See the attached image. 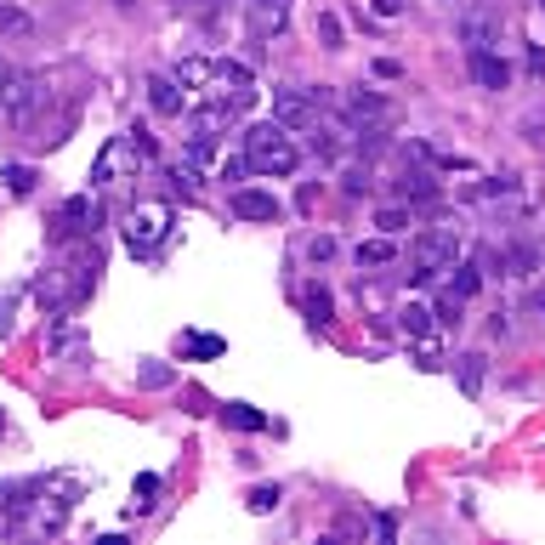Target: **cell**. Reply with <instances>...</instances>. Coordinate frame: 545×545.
I'll return each mask as SVG.
<instances>
[{
  "label": "cell",
  "instance_id": "277c9868",
  "mask_svg": "<svg viewBox=\"0 0 545 545\" xmlns=\"http://www.w3.org/2000/svg\"><path fill=\"white\" fill-rule=\"evenodd\" d=\"M176 228V211L165 205V199H148V205H137V211L125 216V250L131 256H159L165 250V239H171Z\"/></svg>",
  "mask_w": 545,
  "mask_h": 545
},
{
  "label": "cell",
  "instance_id": "9a60e30c",
  "mask_svg": "<svg viewBox=\"0 0 545 545\" xmlns=\"http://www.w3.org/2000/svg\"><path fill=\"white\" fill-rule=\"evenodd\" d=\"M483 364H489L483 352H460V358H455V375H460V392H466V398L483 392Z\"/></svg>",
  "mask_w": 545,
  "mask_h": 545
},
{
  "label": "cell",
  "instance_id": "d4e9b609",
  "mask_svg": "<svg viewBox=\"0 0 545 545\" xmlns=\"http://www.w3.org/2000/svg\"><path fill=\"white\" fill-rule=\"evenodd\" d=\"M188 159H194V165H211V159H216V137L194 131V137H188Z\"/></svg>",
  "mask_w": 545,
  "mask_h": 545
},
{
  "label": "cell",
  "instance_id": "603a6c76",
  "mask_svg": "<svg viewBox=\"0 0 545 545\" xmlns=\"http://www.w3.org/2000/svg\"><path fill=\"white\" fill-rule=\"evenodd\" d=\"M279 500H284V489H279V483H262V489H250V511H256V517L279 511Z\"/></svg>",
  "mask_w": 545,
  "mask_h": 545
},
{
  "label": "cell",
  "instance_id": "d6986e66",
  "mask_svg": "<svg viewBox=\"0 0 545 545\" xmlns=\"http://www.w3.org/2000/svg\"><path fill=\"white\" fill-rule=\"evenodd\" d=\"M176 347H182V358H222L228 341H222V335H182Z\"/></svg>",
  "mask_w": 545,
  "mask_h": 545
},
{
  "label": "cell",
  "instance_id": "cb8c5ba5",
  "mask_svg": "<svg viewBox=\"0 0 545 545\" xmlns=\"http://www.w3.org/2000/svg\"><path fill=\"white\" fill-rule=\"evenodd\" d=\"M0 182H6L12 194H29V188H35V171H29V165H6V171H0Z\"/></svg>",
  "mask_w": 545,
  "mask_h": 545
},
{
  "label": "cell",
  "instance_id": "8992f818",
  "mask_svg": "<svg viewBox=\"0 0 545 545\" xmlns=\"http://www.w3.org/2000/svg\"><path fill=\"white\" fill-rule=\"evenodd\" d=\"M97 222H103V199L97 194H74V199L57 205V216L46 222V233H52V245H74V239H91Z\"/></svg>",
  "mask_w": 545,
  "mask_h": 545
},
{
  "label": "cell",
  "instance_id": "7a4b0ae2",
  "mask_svg": "<svg viewBox=\"0 0 545 545\" xmlns=\"http://www.w3.org/2000/svg\"><path fill=\"white\" fill-rule=\"evenodd\" d=\"M245 159H250V171L256 176H296L301 148L290 142V131H284L279 120H267L245 137Z\"/></svg>",
  "mask_w": 545,
  "mask_h": 545
},
{
  "label": "cell",
  "instance_id": "7402d4cb",
  "mask_svg": "<svg viewBox=\"0 0 545 545\" xmlns=\"http://www.w3.org/2000/svg\"><path fill=\"white\" fill-rule=\"evenodd\" d=\"M154 494H159V477L142 472L137 483H131V511H148V506H154Z\"/></svg>",
  "mask_w": 545,
  "mask_h": 545
},
{
  "label": "cell",
  "instance_id": "484cf974",
  "mask_svg": "<svg viewBox=\"0 0 545 545\" xmlns=\"http://www.w3.org/2000/svg\"><path fill=\"white\" fill-rule=\"evenodd\" d=\"M404 194H415V199H432V194H438V182H432L426 171H404Z\"/></svg>",
  "mask_w": 545,
  "mask_h": 545
},
{
  "label": "cell",
  "instance_id": "ffe728a7",
  "mask_svg": "<svg viewBox=\"0 0 545 545\" xmlns=\"http://www.w3.org/2000/svg\"><path fill=\"white\" fill-rule=\"evenodd\" d=\"M392 256H398L392 239H364V245H358V267H387Z\"/></svg>",
  "mask_w": 545,
  "mask_h": 545
},
{
  "label": "cell",
  "instance_id": "2e32d148",
  "mask_svg": "<svg viewBox=\"0 0 545 545\" xmlns=\"http://www.w3.org/2000/svg\"><path fill=\"white\" fill-rule=\"evenodd\" d=\"M211 74H216V63H205V57H182L176 86H182V91H205V86H211Z\"/></svg>",
  "mask_w": 545,
  "mask_h": 545
},
{
  "label": "cell",
  "instance_id": "30bf717a",
  "mask_svg": "<svg viewBox=\"0 0 545 545\" xmlns=\"http://www.w3.org/2000/svg\"><path fill=\"white\" fill-rule=\"evenodd\" d=\"M284 23H290V0H245V29H250V40L279 35Z\"/></svg>",
  "mask_w": 545,
  "mask_h": 545
},
{
  "label": "cell",
  "instance_id": "ab89813d",
  "mask_svg": "<svg viewBox=\"0 0 545 545\" xmlns=\"http://www.w3.org/2000/svg\"><path fill=\"white\" fill-rule=\"evenodd\" d=\"M540 6H545V0H540Z\"/></svg>",
  "mask_w": 545,
  "mask_h": 545
},
{
  "label": "cell",
  "instance_id": "5bb4252c",
  "mask_svg": "<svg viewBox=\"0 0 545 545\" xmlns=\"http://www.w3.org/2000/svg\"><path fill=\"white\" fill-rule=\"evenodd\" d=\"M222 426H233V432H267V415L256 404H222Z\"/></svg>",
  "mask_w": 545,
  "mask_h": 545
},
{
  "label": "cell",
  "instance_id": "52a82bcc",
  "mask_svg": "<svg viewBox=\"0 0 545 545\" xmlns=\"http://www.w3.org/2000/svg\"><path fill=\"white\" fill-rule=\"evenodd\" d=\"M455 35H460V46H500V35H506V12L494 6V0H472L466 12L455 18Z\"/></svg>",
  "mask_w": 545,
  "mask_h": 545
},
{
  "label": "cell",
  "instance_id": "5b68a950",
  "mask_svg": "<svg viewBox=\"0 0 545 545\" xmlns=\"http://www.w3.org/2000/svg\"><path fill=\"white\" fill-rule=\"evenodd\" d=\"M46 80L40 74H18L12 69V80H6V91H0V120L18 125V131H29V125L40 120V108H46Z\"/></svg>",
  "mask_w": 545,
  "mask_h": 545
},
{
  "label": "cell",
  "instance_id": "e0dca14e",
  "mask_svg": "<svg viewBox=\"0 0 545 545\" xmlns=\"http://www.w3.org/2000/svg\"><path fill=\"white\" fill-rule=\"evenodd\" d=\"M307 324H313V330H330L335 324V301H330V290H307Z\"/></svg>",
  "mask_w": 545,
  "mask_h": 545
},
{
  "label": "cell",
  "instance_id": "4316f807",
  "mask_svg": "<svg viewBox=\"0 0 545 545\" xmlns=\"http://www.w3.org/2000/svg\"><path fill=\"white\" fill-rule=\"evenodd\" d=\"M0 35H29V18L18 6H0Z\"/></svg>",
  "mask_w": 545,
  "mask_h": 545
},
{
  "label": "cell",
  "instance_id": "d590c367",
  "mask_svg": "<svg viewBox=\"0 0 545 545\" xmlns=\"http://www.w3.org/2000/svg\"><path fill=\"white\" fill-rule=\"evenodd\" d=\"M375 12H381V18H392V12H398V0H370Z\"/></svg>",
  "mask_w": 545,
  "mask_h": 545
},
{
  "label": "cell",
  "instance_id": "e575fe53",
  "mask_svg": "<svg viewBox=\"0 0 545 545\" xmlns=\"http://www.w3.org/2000/svg\"><path fill=\"white\" fill-rule=\"evenodd\" d=\"M528 69H534V74H545V52H540V46H528Z\"/></svg>",
  "mask_w": 545,
  "mask_h": 545
},
{
  "label": "cell",
  "instance_id": "6da1fadb",
  "mask_svg": "<svg viewBox=\"0 0 545 545\" xmlns=\"http://www.w3.org/2000/svg\"><path fill=\"white\" fill-rule=\"evenodd\" d=\"M154 159V137L148 131H125V137H108L91 159V188H120V182H137V171Z\"/></svg>",
  "mask_w": 545,
  "mask_h": 545
},
{
  "label": "cell",
  "instance_id": "83f0119b",
  "mask_svg": "<svg viewBox=\"0 0 545 545\" xmlns=\"http://www.w3.org/2000/svg\"><path fill=\"white\" fill-rule=\"evenodd\" d=\"M375 228H387V233H404V228H409V211H398V205H387V211H375Z\"/></svg>",
  "mask_w": 545,
  "mask_h": 545
},
{
  "label": "cell",
  "instance_id": "ac0fdd59",
  "mask_svg": "<svg viewBox=\"0 0 545 545\" xmlns=\"http://www.w3.org/2000/svg\"><path fill=\"white\" fill-rule=\"evenodd\" d=\"M398 330H404L409 341H426V335H432V313L409 301V307H398Z\"/></svg>",
  "mask_w": 545,
  "mask_h": 545
},
{
  "label": "cell",
  "instance_id": "d6a6232c",
  "mask_svg": "<svg viewBox=\"0 0 545 545\" xmlns=\"http://www.w3.org/2000/svg\"><path fill=\"white\" fill-rule=\"evenodd\" d=\"M182 6H188V12H194V18H205V23H211L216 12H222V0H182Z\"/></svg>",
  "mask_w": 545,
  "mask_h": 545
},
{
  "label": "cell",
  "instance_id": "1f68e13d",
  "mask_svg": "<svg viewBox=\"0 0 545 545\" xmlns=\"http://www.w3.org/2000/svg\"><path fill=\"white\" fill-rule=\"evenodd\" d=\"M307 256H313V262H330V256H335V239H330V233H318L313 245H307Z\"/></svg>",
  "mask_w": 545,
  "mask_h": 545
},
{
  "label": "cell",
  "instance_id": "836d02e7",
  "mask_svg": "<svg viewBox=\"0 0 545 545\" xmlns=\"http://www.w3.org/2000/svg\"><path fill=\"white\" fill-rule=\"evenodd\" d=\"M335 534H347V540H352V534H364V517H352V511H347V517H335Z\"/></svg>",
  "mask_w": 545,
  "mask_h": 545
},
{
  "label": "cell",
  "instance_id": "44dd1931",
  "mask_svg": "<svg viewBox=\"0 0 545 545\" xmlns=\"http://www.w3.org/2000/svg\"><path fill=\"white\" fill-rule=\"evenodd\" d=\"M449 273H455V279H449V296H477V284H483V273H477L472 262H460V267H449Z\"/></svg>",
  "mask_w": 545,
  "mask_h": 545
},
{
  "label": "cell",
  "instance_id": "4dcf8cb0",
  "mask_svg": "<svg viewBox=\"0 0 545 545\" xmlns=\"http://www.w3.org/2000/svg\"><path fill=\"white\" fill-rule=\"evenodd\" d=\"M318 40H324V46H341V23H335L330 12H324V18H318Z\"/></svg>",
  "mask_w": 545,
  "mask_h": 545
},
{
  "label": "cell",
  "instance_id": "f1b7e54d",
  "mask_svg": "<svg viewBox=\"0 0 545 545\" xmlns=\"http://www.w3.org/2000/svg\"><path fill=\"white\" fill-rule=\"evenodd\" d=\"M165 381H171V370L154 364V358H142V387H165Z\"/></svg>",
  "mask_w": 545,
  "mask_h": 545
},
{
  "label": "cell",
  "instance_id": "4fadbf2b",
  "mask_svg": "<svg viewBox=\"0 0 545 545\" xmlns=\"http://www.w3.org/2000/svg\"><path fill=\"white\" fill-rule=\"evenodd\" d=\"M148 103H154L159 120H176V114H182V86H176V74H154V80H148Z\"/></svg>",
  "mask_w": 545,
  "mask_h": 545
},
{
  "label": "cell",
  "instance_id": "8d00e7d4",
  "mask_svg": "<svg viewBox=\"0 0 545 545\" xmlns=\"http://www.w3.org/2000/svg\"><path fill=\"white\" fill-rule=\"evenodd\" d=\"M6 80H12V63H6V57H0V91H6Z\"/></svg>",
  "mask_w": 545,
  "mask_h": 545
},
{
  "label": "cell",
  "instance_id": "9c48e42d",
  "mask_svg": "<svg viewBox=\"0 0 545 545\" xmlns=\"http://www.w3.org/2000/svg\"><path fill=\"white\" fill-rule=\"evenodd\" d=\"M273 120L284 125V131H307V125L318 120V97L301 86H279L273 91Z\"/></svg>",
  "mask_w": 545,
  "mask_h": 545
},
{
  "label": "cell",
  "instance_id": "7c38bea8",
  "mask_svg": "<svg viewBox=\"0 0 545 545\" xmlns=\"http://www.w3.org/2000/svg\"><path fill=\"white\" fill-rule=\"evenodd\" d=\"M233 216L239 222H279V199L262 194V188H239L233 194Z\"/></svg>",
  "mask_w": 545,
  "mask_h": 545
},
{
  "label": "cell",
  "instance_id": "f546056e",
  "mask_svg": "<svg viewBox=\"0 0 545 545\" xmlns=\"http://www.w3.org/2000/svg\"><path fill=\"white\" fill-rule=\"evenodd\" d=\"M250 176V159L239 154V159H222V182H245Z\"/></svg>",
  "mask_w": 545,
  "mask_h": 545
},
{
  "label": "cell",
  "instance_id": "74e56055",
  "mask_svg": "<svg viewBox=\"0 0 545 545\" xmlns=\"http://www.w3.org/2000/svg\"><path fill=\"white\" fill-rule=\"evenodd\" d=\"M540 313H545V290H540Z\"/></svg>",
  "mask_w": 545,
  "mask_h": 545
},
{
  "label": "cell",
  "instance_id": "3957f363",
  "mask_svg": "<svg viewBox=\"0 0 545 545\" xmlns=\"http://www.w3.org/2000/svg\"><path fill=\"white\" fill-rule=\"evenodd\" d=\"M455 262H460V228H426L421 239L409 245V279L415 284L443 279Z\"/></svg>",
  "mask_w": 545,
  "mask_h": 545
},
{
  "label": "cell",
  "instance_id": "ba28073f",
  "mask_svg": "<svg viewBox=\"0 0 545 545\" xmlns=\"http://www.w3.org/2000/svg\"><path fill=\"white\" fill-rule=\"evenodd\" d=\"M341 120H347L358 137H381L392 125V103L381 91H347V97H341Z\"/></svg>",
  "mask_w": 545,
  "mask_h": 545
},
{
  "label": "cell",
  "instance_id": "8fae6325",
  "mask_svg": "<svg viewBox=\"0 0 545 545\" xmlns=\"http://www.w3.org/2000/svg\"><path fill=\"white\" fill-rule=\"evenodd\" d=\"M472 80L483 91H506L511 86V63L494 52V46H477V52H472Z\"/></svg>",
  "mask_w": 545,
  "mask_h": 545
},
{
  "label": "cell",
  "instance_id": "f35d334b",
  "mask_svg": "<svg viewBox=\"0 0 545 545\" xmlns=\"http://www.w3.org/2000/svg\"><path fill=\"white\" fill-rule=\"evenodd\" d=\"M0 426H6V415H0Z\"/></svg>",
  "mask_w": 545,
  "mask_h": 545
}]
</instances>
